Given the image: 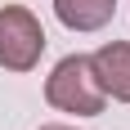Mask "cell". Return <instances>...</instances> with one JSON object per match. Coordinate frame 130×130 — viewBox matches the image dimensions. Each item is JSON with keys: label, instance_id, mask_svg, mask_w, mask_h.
Returning a JSON list of instances; mask_svg holds the SVG:
<instances>
[{"label": "cell", "instance_id": "1", "mask_svg": "<svg viewBox=\"0 0 130 130\" xmlns=\"http://www.w3.org/2000/svg\"><path fill=\"white\" fill-rule=\"evenodd\" d=\"M45 99H50L58 112L99 117V112H103V99H108V94L94 85L90 58H85V54H67L63 63L50 72V81H45Z\"/></svg>", "mask_w": 130, "mask_h": 130}, {"label": "cell", "instance_id": "2", "mask_svg": "<svg viewBox=\"0 0 130 130\" xmlns=\"http://www.w3.org/2000/svg\"><path fill=\"white\" fill-rule=\"evenodd\" d=\"M40 54H45V31H40L36 13L23 5H5L0 9V67L31 72Z\"/></svg>", "mask_w": 130, "mask_h": 130}, {"label": "cell", "instance_id": "3", "mask_svg": "<svg viewBox=\"0 0 130 130\" xmlns=\"http://www.w3.org/2000/svg\"><path fill=\"white\" fill-rule=\"evenodd\" d=\"M90 72H94V85L103 94H112L117 103H130V45L126 40H112L103 50H94Z\"/></svg>", "mask_w": 130, "mask_h": 130}, {"label": "cell", "instance_id": "4", "mask_svg": "<svg viewBox=\"0 0 130 130\" xmlns=\"http://www.w3.org/2000/svg\"><path fill=\"white\" fill-rule=\"evenodd\" d=\"M54 13L72 31H99V27L112 23L117 0H54Z\"/></svg>", "mask_w": 130, "mask_h": 130}, {"label": "cell", "instance_id": "5", "mask_svg": "<svg viewBox=\"0 0 130 130\" xmlns=\"http://www.w3.org/2000/svg\"><path fill=\"white\" fill-rule=\"evenodd\" d=\"M40 130H76V126H40Z\"/></svg>", "mask_w": 130, "mask_h": 130}]
</instances>
